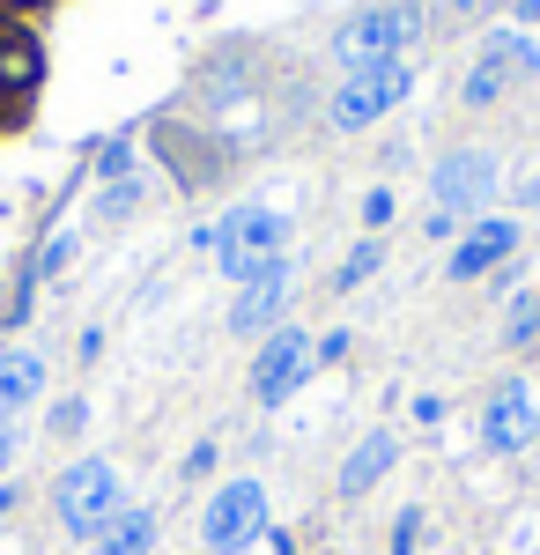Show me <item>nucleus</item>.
I'll return each instance as SVG.
<instances>
[{
	"instance_id": "4",
	"label": "nucleus",
	"mask_w": 540,
	"mask_h": 555,
	"mask_svg": "<svg viewBox=\"0 0 540 555\" xmlns=\"http://www.w3.org/2000/svg\"><path fill=\"white\" fill-rule=\"evenodd\" d=\"M52 512H60L67 533L97 541V533L126 512V504H119V467H112V460H75V467L52 481Z\"/></svg>"
},
{
	"instance_id": "14",
	"label": "nucleus",
	"mask_w": 540,
	"mask_h": 555,
	"mask_svg": "<svg viewBox=\"0 0 540 555\" xmlns=\"http://www.w3.org/2000/svg\"><path fill=\"white\" fill-rule=\"evenodd\" d=\"M156 149H164L170 171H178V185H208V178H215V141H201L193 127L164 119V127H156Z\"/></svg>"
},
{
	"instance_id": "26",
	"label": "nucleus",
	"mask_w": 540,
	"mask_h": 555,
	"mask_svg": "<svg viewBox=\"0 0 540 555\" xmlns=\"http://www.w3.org/2000/svg\"><path fill=\"white\" fill-rule=\"evenodd\" d=\"M38 8H52V0H0V15H38Z\"/></svg>"
},
{
	"instance_id": "8",
	"label": "nucleus",
	"mask_w": 540,
	"mask_h": 555,
	"mask_svg": "<svg viewBox=\"0 0 540 555\" xmlns=\"http://www.w3.org/2000/svg\"><path fill=\"white\" fill-rule=\"evenodd\" d=\"M304 378H311V334L304 326H274L267 348H259V363H252V400L259 408H282Z\"/></svg>"
},
{
	"instance_id": "7",
	"label": "nucleus",
	"mask_w": 540,
	"mask_h": 555,
	"mask_svg": "<svg viewBox=\"0 0 540 555\" xmlns=\"http://www.w3.org/2000/svg\"><path fill=\"white\" fill-rule=\"evenodd\" d=\"M497 149H452V156H437V171H429V193H437V208L445 215H474L497 201Z\"/></svg>"
},
{
	"instance_id": "25",
	"label": "nucleus",
	"mask_w": 540,
	"mask_h": 555,
	"mask_svg": "<svg viewBox=\"0 0 540 555\" xmlns=\"http://www.w3.org/2000/svg\"><path fill=\"white\" fill-rule=\"evenodd\" d=\"M348 356V334H326V341H311V363H340Z\"/></svg>"
},
{
	"instance_id": "17",
	"label": "nucleus",
	"mask_w": 540,
	"mask_h": 555,
	"mask_svg": "<svg viewBox=\"0 0 540 555\" xmlns=\"http://www.w3.org/2000/svg\"><path fill=\"white\" fill-rule=\"evenodd\" d=\"M377 259H385V245H377V237H363L356 253L340 259V274H333V289H340V297H348V289H363V282L377 274Z\"/></svg>"
},
{
	"instance_id": "9",
	"label": "nucleus",
	"mask_w": 540,
	"mask_h": 555,
	"mask_svg": "<svg viewBox=\"0 0 540 555\" xmlns=\"http://www.w3.org/2000/svg\"><path fill=\"white\" fill-rule=\"evenodd\" d=\"M533 429H540L533 385H526V378L497 385V392H489V408H481V444H489V452H526V444H533Z\"/></svg>"
},
{
	"instance_id": "1",
	"label": "nucleus",
	"mask_w": 540,
	"mask_h": 555,
	"mask_svg": "<svg viewBox=\"0 0 540 555\" xmlns=\"http://www.w3.org/2000/svg\"><path fill=\"white\" fill-rule=\"evenodd\" d=\"M415 38H422V0H371V8H356L333 30V60L348 75L356 67H385V60H408Z\"/></svg>"
},
{
	"instance_id": "10",
	"label": "nucleus",
	"mask_w": 540,
	"mask_h": 555,
	"mask_svg": "<svg viewBox=\"0 0 540 555\" xmlns=\"http://www.w3.org/2000/svg\"><path fill=\"white\" fill-rule=\"evenodd\" d=\"M511 253H518V222H511V215H489V222H474V230L459 237V253L445 259V274H452V282H474V274L503 267Z\"/></svg>"
},
{
	"instance_id": "24",
	"label": "nucleus",
	"mask_w": 540,
	"mask_h": 555,
	"mask_svg": "<svg viewBox=\"0 0 540 555\" xmlns=\"http://www.w3.org/2000/svg\"><path fill=\"white\" fill-rule=\"evenodd\" d=\"M208 467H215V444H193V452H185V467H178V474H185V481H201Z\"/></svg>"
},
{
	"instance_id": "15",
	"label": "nucleus",
	"mask_w": 540,
	"mask_h": 555,
	"mask_svg": "<svg viewBox=\"0 0 540 555\" xmlns=\"http://www.w3.org/2000/svg\"><path fill=\"white\" fill-rule=\"evenodd\" d=\"M44 392V356H30V348H8L0 356V423H15L30 400Z\"/></svg>"
},
{
	"instance_id": "21",
	"label": "nucleus",
	"mask_w": 540,
	"mask_h": 555,
	"mask_svg": "<svg viewBox=\"0 0 540 555\" xmlns=\"http://www.w3.org/2000/svg\"><path fill=\"white\" fill-rule=\"evenodd\" d=\"M415 541H422V512L408 504V512L393 518V555H415Z\"/></svg>"
},
{
	"instance_id": "16",
	"label": "nucleus",
	"mask_w": 540,
	"mask_h": 555,
	"mask_svg": "<svg viewBox=\"0 0 540 555\" xmlns=\"http://www.w3.org/2000/svg\"><path fill=\"white\" fill-rule=\"evenodd\" d=\"M97 555H156V512L126 504V512L97 533Z\"/></svg>"
},
{
	"instance_id": "3",
	"label": "nucleus",
	"mask_w": 540,
	"mask_h": 555,
	"mask_svg": "<svg viewBox=\"0 0 540 555\" xmlns=\"http://www.w3.org/2000/svg\"><path fill=\"white\" fill-rule=\"evenodd\" d=\"M415 96V67L408 60H385V67H356L348 82L333 89V104H326V127L333 133H363L377 127L393 104H408Z\"/></svg>"
},
{
	"instance_id": "20",
	"label": "nucleus",
	"mask_w": 540,
	"mask_h": 555,
	"mask_svg": "<svg viewBox=\"0 0 540 555\" xmlns=\"http://www.w3.org/2000/svg\"><path fill=\"white\" fill-rule=\"evenodd\" d=\"M133 208H141V185H133V178L104 185V201H97V215H112V222H119V215H133Z\"/></svg>"
},
{
	"instance_id": "2",
	"label": "nucleus",
	"mask_w": 540,
	"mask_h": 555,
	"mask_svg": "<svg viewBox=\"0 0 540 555\" xmlns=\"http://www.w3.org/2000/svg\"><path fill=\"white\" fill-rule=\"evenodd\" d=\"M215 259H222V274L245 289L259 274H274V267H290V215L282 208H230L215 222Z\"/></svg>"
},
{
	"instance_id": "11",
	"label": "nucleus",
	"mask_w": 540,
	"mask_h": 555,
	"mask_svg": "<svg viewBox=\"0 0 540 555\" xmlns=\"http://www.w3.org/2000/svg\"><path fill=\"white\" fill-rule=\"evenodd\" d=\"M290 289H296L290 267H274V274L245 282L237 304H230V334H274V326H282V311H290Z\"/></svg>"
},
{
	"instance_id": "19",
	"label": "nucleus",
	"mask_w": 540,
	"mask_h": 555,
	"mask_svg": "<svg viewBox=\"0 0 540 555\" xmlns=\"http://www.w3.org/2000/svg\"><path fill=\"white\" fill-rule=\"evenodd\" d=\"M503 341H511V348L540 341V289H526V297L511 304V326H503Z\"/></svg>"
},
{
	"instance_id": "12",
	"label": "nucleus",
	"mask_w": 540,
	"mask_h": 555,
	"mask_svg": "<svg viewBox=\"0 0 540 555\" xmlns=\"http://www.w3.org/2000/svg\"><path fill=\"white\" fill-rule=\"evenodd\" d=\"M44 82V44L30 30H0V104H23V96H38Z\"/></svg>"
},
{
	"instance_id": "23",
	"label": "nucleus",
	"mask_w": 540,
	"mask_h": 555,
	"mask_svg": "<svg viewBox=\"0 0 540 555\" xmlns=\"http://www.w3.org/2000/svg\"><path fill=\"white\" fill-rule=\"evenodd\" d=\"M363 222H371V230H385V222H393V193H385V185H371V193H363Z\"/></svg>"
},
{
	"instance_id": "27",
	"label": "nucleus",
	"mask_w": 540,
	"mask_h": 555,
	"mask_svg": "<svg viewBox=\"0 0 540 555\" xmlns=\"http://www.w3.org/2000/svg\"><path fill=\"white\" fill-rule=\"evenodd\" d=\"M15 444H23V437H15V423H0V467L15 460Z\"/></svg>"
},
{
	"instance_id": "22",
	"label": "nucleus",
	"mask_w": 540,
	"mask_h": 555,
	"mask_svg": "<svg viewBox=\"0 0 540 555\" xmlns=\"http://www.w3.org/2000/svg\"><path fill=\"white\" fill-rule=\"evenodd\" d=\"M82 423H89L82 400H60V408H52V437H82Z\"/></svg>"
},
{
	"instance_id": "13",
	"label": "nucleus",
	"mask_w": 540,
	"mask_h": 555,
	"mask_svg": "<svg viewBox=\"0 0 540 555\" xmlns=\"http://www.w3.org/2000/svg\"><path fill=\"white\" fill-rule=\"evenodd\" d=\"M393 467H400V437H393V429H371V437L340 460V496H371Z\"/></svg>"
},
{
	"instance_id": "5",
	"label": "nucleus",
	"mask_w": 540,
	"mask_h": 555,
	"mask_svg": "<svg viewBox=\"0 0 540 555\" xmlns=\"http://www.w3.org/2000/svg\"><path fill=\"white\" fill-rule=\"evenodd\" d=\"M518 82H540V44L518 38V30H489L474 67H466V82H459V96L481 112V104H497L503 89H518Z\"/></svg>"
},
{
	"instance_id": "6",
	"label": "nucleus",
	"mask_w": 540,
	"mask_h": 555,
	"mask_svg": "<svg viewBox=\"0 0 540 555\" xmlns=\"http://www.w3.org/2000/svg\"><path fill=\"white\" fill-rule=\"evenodd\" d=\"M267 533V489L252 481V474H237V481H222L208 496V512H201V548L208 555H237L252 548Z\"/></svg>"
},
{
	"instance_id": "18",
	"label": "nucleus",
	"mask_w": 540,
	"mask_h": 555,
	"mask_svg": "<svg viewBox=\"0 0 540 555\" xmlns=\"http://www.w3.org/2000/svg\"><path fill=\"white\" fill-rule=\"evenodd\" d=\"M97 178H104V185H119V178H133V133H112V141L97 149Z\"/></svg>"
}]
</instances>
